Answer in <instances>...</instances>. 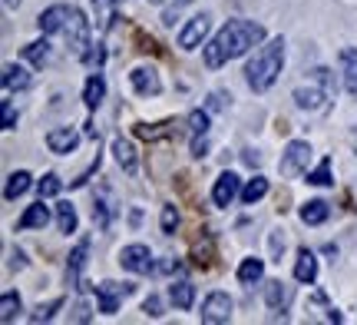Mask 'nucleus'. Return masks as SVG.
<instances>
[{
    "mask_svg": "<svg viewBox=\"0 0 357 325\" xmlns=\"http://www.w3.org/2000/svg\"><path fill=\"white\" fill-rule=\"evenodd\" d=\"M50 222V209L43 206V199L40 203H33V206H26V212L17 219V229L24 233V229H43Z\"/></svg>",
    "mask_w": 357,
    "mask_h": 325,
    "instance_id": "nucleus-15",
    "label": "nucleus"
},
{
    "mask_svg": "<svg viewBox=\"0 0 357 325\" xmlns=\"http://www.w3.org/2000/svg\"><path fill=\"white\" fill-rule=\"evenodd\" d=\"M222 106H225L222 93H212V96H208V110H222Z\"/></svg>",
    "mask_w": 357,
    "mask_h": 325,
    "instance_id": "nucleus-45",
    "label": "nucleus"
},
{
    "mask_svg": "<svg viewBox=\"0 0 357 325\" xmlns=\"http://www.w3.org/2000/svg\"><path fill=\"white\" fill-rule=\"evenodd\" d=\"M73 322H89V305L86 302H77V305H73Z\"/></svg>",
    "mask_w": 357,
    "mask_h": 325,
    "instance_id": "nucleus-42",
    "label": "nucleus"
},
{
    "mask_svg": "<svg viewBox=\"0 0 357 325\" xmlns=\"http://www.w3.org/2000/svg\"><path fill=\"white\" fill-rule=\"evenodd\" d=\"M60 189H63V180H60L56 173H47V176H43V180L37 182V193H40V199H50V196H56V193H60Z\"/></svg>",
    "mask_w": 357,
    "mask_h": 325,
    "instance_id": "nucleus-30",
    "label": "nucleus"
},
{
    "mask_svg": "<svg viewBox=\"0 0 357 325\" xmlns=\"http://www.w3.org/2000/svg\"><path fill=\"white\" fill-rule=\"evenodd\" d=\"M242 196V180L235 176V173H218V180H215V186H212V203H215L218 209H225V206H231L235 199Z\"/></svg>",
    "mask_w": 357,
    "mask_h": 325,
    "instance_id": "nucleus-7",
    "label": "nucleus"
},
{
    "mask_svg": "<svg viewBox=\"0 0 357 325\" xmlns=\"http://www.w3.org/2000/svg\"><path fill=\"white\" fill-rule=\"evenodd\" d=\"M328 100H331V96H328V90H324L321 83H307V87H298V90H294V103L301 106V110H311V113H314V110H324Z\"/></svg>",
    "mask_w": 357,
    "mask_h": 325,
    "instance_id": "nucleus-12",
    "label": "nucleus"
},
{
    "mask_svg": "<svg viewBox=\"0 0 357 325\" xmlns=\"http://www.w3.org/2000/svg\"><path fill=\"white\" fill-rule=\"evenodd\" d=\"M24 60H30L33 66H43L47 60H50V43H47V40H33V43H26Z\"/></svg>",
    "mask_w": 357,
    "mask_h": 325,
    "instance_id": "nucleus-29",
    "label": "nucleus"
},
{
    "mask_svg": "<svg viewBox=\"0 0 357 325\" xmlns=\"http://www.w3.org/2000/svg\"><path fill=\"white\" fill-rule=\"evenodd\" d=\"M119 266L129 269V273H136V275H146V273H153V252H149V246H142V243L123 246V252H119Z\"/></svg>",
    "mask_w": 357,
    "mask_h": 325,
    "instance_id": "nucleus-5",
    "label": "nucleus"
},
{
    "mask_svg": "<svg viewBox=\"0 0 357 325\" xmlns=\"http://www.w3.org/2000/svg\"><path fill=\"white\" fill-rule=\"evenodd\" d=\"M102 100H106V80H102V73H93V77L86 80V87H83V103H86L89 110H96Z\"/></svg>",
    "mask_w": 357,
    "mask_h": 325,
    "instance_id": "nucleus-20",
    "label": "nucleus"
},
{
    "mask_svg": "<svg viewBox=\"0 0 357 325\" xmlns=\"http://www.w3.org/2000/svg\"><path fill=\"white\" fill-rule=\"evenodd\" d=\"M281 66H284V40L275 37L268 40L265 47L248 60V66H245V80H248V87L255 93H265L275 80H278Z\"/></svg>",
    "mask_w": 357,
    "mask_h": 325,
    "instance_id": "nucleus-2",
    "label": "nucleus"
},
{
    "mask_svg": "<svg viewBox=\"0 0 357 325\" xmlns=\"http://www.w3.org/2000/svg\"><path fill=\"white\" fill-rule=\"evenodd\" d=\"M129 83H132V90L139 93V96H159L162 93V80H159V73H155L153 66H136L129 73Z\"/></svg>",
    "mask_w": 357,
    "mask_h": 325,
    "instance_id": "nucleus-10",
    "label": "nucleus"
},
{
    "mask_svg": "<svg viewBox=\"0 0 357 325\" xmlns=\"http://www.w3.org/2000/svg\"><path fill=\"white\" fill-rule=\"evenodd\" d=\"M294 279L311 286L318 279V256L311 249H298V262H294Z\"/></svg>",
    "mask_w": 357,
    "mask_h": 325,
    "instance_id": "nucleus-14",
    "label": "nucleus"
},
{
    "mask_svg": "<svg viewBox=\"0 0 357 325\" xmlns=\"http://www.w3.org/2000/svg\"><path fill=\"white\" fill-rule=\"evenodd\" d=\"M93 3H96V7H106V3H113V0H93Z\"/></svg>",
    "mask_w": 357,
    "mask_h": 325,
    "instance_id": "nucleus-49",
    "label": "nucleus"
},
{
    "mask_svg": "<svg viewBox=\"0 0 357 325\" xmlns=\"http://www.w3.org/2000/svg\"><path fill=\"white\" fill-rule=\"evenodd\" d=\"M231 299L225 296V292H212V296H205L202 302V322L205 325H222L231 319Z\"/></svg>",
    "mask_w": 357,
    "mask_h": 325,
    "instance_id": "nucleus-8",
    "label": "nucleus"
},
{
    "mask_svg": "<svg viewBox=\"0 0 357 325\" xmlns=\"http://www.w3.org/2000/svg\"><path fill=\"white\" fill-rule=\"evenodd\" d=\"M113 153H116V163H119V166L132 176V173H136V150H132V143H129V140H123V136H116V140H113Z\"/></svg>",
    "mask_w": 357,
    "mask_h": 325,
    "instance_id": "nucleus-22",
    "label": "nucleus"
},
{
    "mask_svg": "<svg viewBox=\"0 0 357 325\" xmlns=\"http://www.w3.org/2000/svg\"><path fill=\"white\" fill-rule=\"evenodd\" d=\"M86 256H89V239H79V246L70 252V262H66V279H70V286H79V273H83V266H86Z\"/></svg>",
    "mask_w": 357,
    "mask_h": 325,
    "instance_id": "nucleus-16",
    "label": "nucleus"
},
{
    "mask_svg": "<svg viewBox=\"0 0 357 325\" xmlns=\"http://www.w3.org/2000/svg\"><path fill=\"white\" fill-rule=\"evenodd\" d=\"M245 163H248V166H258V163H261V157H258L255 150H245Z\"/></svg>",
    "mask_w": 357,
    "mask_h": 325,
    "instance_id": "nucleus-46",
    "label": "nucleus"
},
{
    "mask_svg": "<svg viewBox=\"0 0 357 325\" xmlns=\"http://www.w3.org/2000/svg\"><path fill=\"white\" fill-rule=\"evenodd\" d=\"M102 57H106V53H102V47H93V50H86L79 60H83V64H89V66H100Z\"/></svg>",
    "mask_w": 357,
    "mask_h": 325,
    "instance_id": "nucleus-39",
    "label": "nucleus"
},
{
    "mask_svg": "<svg viewBox=\"0 0 357 325\" xmlns=\"http://www.w3.org/2000/svg\"><path fill=\"white\" fill-rule=\"evenodd\" d=\"M178 229V209L176 206H162V233L172 236Z\"/></svg>",
    "mask_w": 357,
    "mask_h": 325,
    "instance_id": "nucleus-34",
    "label": "nucleus"
},
{
    "mask_svg": "<svg viewBox=\"0 0 357 325\" xmlns=\"http://www.w3.org/2000/svg\"><path fill=\"white\" fill-rule=\"evenodd\" d=\"M96 289V299H100V312L106 315H116V309H119V302L126 299V296H132V286L129 282H100Z\"/></svg>",
    "mask_w": 357,
    "mask_h": 325,
    "instance_id": "nucleus-6",
    "label": "nucleus"
},
{
    "mask_svg": "<svg viewBox=\"0 0 357 325\" xmlns=\"http://www.w3.org/2000/svg\"><path fill=\"white\" fill-rule=\"evenodd\" d=\"M63 34H66V47L77 53V57H83L89 47V20L79 7H70V20H66Z\"/></svg>",
    "mask_w": 357,
    "mask_h": 325,
    "instance_id": "nucleus-4",
    "label": "nucleus"
},
{
    "mask_svg": "<svg viewBox=\"0 0 357 325\" xmlns=\"http://www.w3.org/2000/svg\"><path fill=\"white\" fill-rule=\"evenodd\" d=\"M142 312L153 315V319H159V315H162V299H159V296H149V299L142 302Z\"/></svg>",
    "mask_w": 357,
    "mask_h": 325,
    "instance_id": "nucleus-37",
    "label": "nucleus"
},
{
    "mask_svg": "<svg viewBox=\"0 0 357 325\" xmlns=\"http://www.w3.org/2000/svg\"><path fill=\"white\" fill-rule=\"evenodd\" d=\"M56 229L63 236L77 233V209H73V203H56Z\"/></svg>",
    "mask_w": 357,
    "mask_h": 325,
    "instance_id": "nucleus-26",
    "label": "nucleus"
},
{
    "mask_svg": "<svg viewBox=\"0 0 357 325\" xmlns=\"http://www.w3.org/2000/svg\"><path fill=\"white\" fill-rule=\"evenodd\" d=\"M63 305V299H53L50 305H37V312L30 315V322H47V319H53V312Z\"/></svg>",
    "mask_w": 357,
    "mask_h": 325,
    "instance_id": "nucleus-35",
    "label": "nucleus"
},
{
    "mask_svg": "<svg viewBox=\"0 0 357 325\" xmlns=\"http://www.w3.org/2000/svg\"><path fill=\"white\" fill-rule=\"evenodd\" d=\"M66 20H70V7H66V3H53V7H47V10L37 17V27L43 34H60L66 27Z\"/></svg>",
    "mask_w": 357,
    "mask_h": 325,
    "instance_id": "nucleus-13",
    "label": "nucleus"
},
{
    "mask_svg": "<svg viewBox=\"0 0 357 325\" xmlns=\"http://www.w3.org/2000/svg\"><path fill=\"white\" fill-rule=\"evenodd\" d=\"M7 3V10H13V7H20V0H3Z\"/></svg>",
    "mask_w": 357,
    "mask_h": 325,
    "instance_id": "nucleus-48",
    "label": "nucleus"
},
{
    "mask_svg": "<svg viewBox=\"0 0 357 325\" xmlns=\"http://www.w3.org/2000/svg\"><path fill=\"white\" fill-rule=\"evenodd\" d=\"M288 299H291V292H288V286H284V282H278V279L265 282V302H268V309H284V305H288Z\"/></svg>",
    "mask_w": 357,
    "mask_h": 325,
    "instance_id": "nucleus-23",
    "label": "nucleus"
},
{
    "mask_svg": "<svg viewBox=\"0 0 357 325\" xmlns=\"http://www.w3.org/2000/svg\"><path fill=\"white\" fill-rule=\"evenodd\" d=\"M189 133L192 136H205V133H208V110H192L189 113Z\"/></svg>",
    "mask_w": 357,
    "mask_h": 325,
    "instance_id": "nucleus-33",
    "label": "nucleus"
},
{
    "mask_svg": "<svg viewBox=\"0 0 357 325\" xmlns=\"http://www.w3.org/2000/svg\"><path fill=\"white\" fill-rule=\"evenodd\" d=\"M26 259H24V252L17 249V252H10V269H24Z\"/></svg>",
    "mask_w": 357,
    "mask_h": 325,
    "instance_id": "nucleus-44",
    "label": "nucleus"
},
{
    "mask_svg": "<svg viewBox=\"0 0 357 325\" xmlns=\"http://www.w3.org/2000/svg\"><path fill=\"white\" fill-rule=\"evenodd\" d=\"M20 292H13V289H7L3 292V299H0V322H13L17 315H20Z\"/></svg>",
    "mask_w": 357,
    "mask_h": 325,
    "instance_id": "nucleus-27",
    "label": "nucleus"
},
{
    "mask_svg": "<svg viewBox=\"0 0 357 325\" xmlns=\"http://www.w3.org/2000/svg\"><path fill=\"white\" fill-rule=\"evenodd\" d=\"M307 182L311 186H331V159H321L318 163V169L314 173H307Z\"/></svg>",
    "mask_w": 357,
    "mask_h": 325,
    "instance_id": "nucleus-32",
    "label": "nucleus"
},
{
    "mask_svg": "<svg viewBox=\"0 0 357 325\" xmlns=\"http://www.w3.org/2000/svg\"><path fill=\"white\" fill-rule=\"evenodd\" d=\"M261 40H265V27L261 24H255V20H229L215 37L205 43L202 60L208 70H218V66H225L235 57H245Z\"/></svg>",
    "mask_w": 357,
    "mask_h": 325,
    "instance_id": "nucleus-1",
    "label": "nucleus"
},
{
    "mask_svg": "<svg viewBox=\"0 0 357 325\" xmlns=\"http://www.w3.org/2000/svg\"><path fill=\"white\" fill-rule=\"evenodd\" d=\"M30 180H33V176H30L26 169L10 173V176H7V186H3V199H7V203H13L17 196H24L26 189H30Z\"/></svg>",
    "mask_w": 357,
    "mask_h": 325,
    "instance_id": "nucleus-21",
    "label": "nucleus"
},
{
    "mask_svg": "<svg viewBox=\"0 0 357 325\" xmlns=\"http://www.w3.org/2000/svg\"><path fill=\"white\" fill-rule=\"evenodd\" d=\"M30 87V73H26L20 64H3V90H26Z\"/></svg>",
    "mask_w": 357,
    "mask_h": 325,
    "instance_id": "nucleus-18",
    "label": "nucleus"
},
{
    "mask_svg": "<svg viewBox=\"0 0 357 325\" xmlns=\"http://www.w3.org/2000/svg\"><path fill=\"white\" fill-rule=\"evenodd\" d=\"M281 252H284V236L271 233V256H275V262H281Z\"/></svg>",
    "mask_w": 357,
    "mask_h": 325,
    "instance_id": "nucleus-41",
    "label": "nucleus"
},
{
    "mask_svg": "<svg viewBox=\"0 0 357 325\" xmlns=\"http://www.w3.org/2000/svg\"><path fill=\"white\" fill-rule=\"evenodd\" d=\"M96 169H100V157L93 159V166H89L86 173H79V176H77V180H73V182H70V186H73V189H79V186H86V182H89V176H93Z\"/></svg>",
    "mask_w": 357,
    "mask_h": 325,
    "instance_id": "nucleus-40",
    "label": "nucleus"
},
{
    "mask_svg": "<svg viewBox=\"0 0 357 325\" xmlns=\"http://www.w3.org/2000/svg\"><path fill=\"white\" fill-rule=\"evenodd\" d=\"M172 127H176V123H155V127L139 123V127H136V136H142V140H159V136H169Z\"/></svg>",
    "mask_w": 357,
    "mask_h": 325,
    "instance_id": "nucleus-31",
    "label": "nucleus"
},
{
    "mask_svg": "<svg viewBox=\"0 0 357 325\" xmlns=\"http://www.w3.org/2000/svg\"><path fill=\"white\" fill-rule=\"evenodd\" d=\"M261 275H265V262L255 259V256L242 259V266H238V282H242V286H255Z\"/></svg>",
    "mask_w": 357,
    "mask_h": 325,
    "instance_id": "nucleus-25",
    "label": "nucleus"
},
{
    "mask_svg": "<svg viewBox=\"0 0 357 325\" xmlns=\"http://www.w3.org/2000/svg\"><path fill=\"white\" fill-rule=\"evenodd\" d=\"M265 193H268V180H265V176H255V180H248L242 186V203H245V206H255Z\"/></svg>",
    "mask_w": 357,
    "mask_h": 325,
    "instance_id": "nucleus-28",
    "label": "nucleus"
},
{
    "mask_svg": "<svg viewBox=\"0 0 357 325\" xmlns=\"http://www.w3.org/2000/svg\"><path fill=\"white\" fill-rule=\"evenodd\" d=\"M328 203L324 199H307L305 206H301V222H307V226H321V222L328 219Z\"/></svg>",
    "mask_w": 357,
    "mask_h": 325,
    "instance_id": "nucleus-24",
    "label": "nucleus"
},
{
    "mask_svg": "<svg viewBox=\"0 0 357 325\" xmlns=\"http://www.w3.org/2000/svg\"><path fill=\"white\" fill-rule=\"evenodd\" d=\"M47 146H50V153H56V157H66V153H73L79 146V133L73 127H56V130L47 133Z\"/></svg>",
    "mask_w": 357,
    "mask_h": 325,
    "instance_id": "nucleus-11",
    "label": "nucleus"
},
{
    "mask_svg": "<svg viewBox=\"0 0 357 325\" xmlns=\"http://www.w3.org/2000/svg\"><path fill=\"white\" fill-rule=\"evenodd\" d=\"M341 70H344V90L357 100V50L354 47L341 50Z\"/></svg>",
    "mask_w": 357,
    "mask_h": 325,
    "instance_id": "nucleus-17",
    "label": "nucleus"
},
{
    "mask_svg": "<svg viewBox=\"0 0 357 325\" xmlns=\"http://www.w3.org/2000/svg\"><path fill=\"white\" fill-rule=\"evenodd\" d=\"M307 159H311V143L307 140H291V143L284 146V153H281V176L284 180H294V176H301L307 169Z\"/></svg>",
    "mask_w": 357,
    "mask_h": 325,
    "instance_id": "nucleus-3",
    "label": "nucleus"
},
{
    "mask_svg": "<svg viewBox=\"0 0 357 325\" xmlns=\"http://www.w3.org/2000/svg\"><path fill=\"white\" fill-rule=\"evenodd\" d=\"M153 3H176V7H185V3H192V0H153Z\"/></svg>",
    "mask_w": 357,
    "mask_h": 325,
    "instance_id": "nucleus-47",
    "label": "nucleus"
},
{
    "mask_svg": "<svg viewBox=\"0 0 357 325\" xmlns=\"http://www.w3.org/2000/svg\"><path fill=\"white\" fill-rule=\"evenodd\" d=\"M205 150H208L205 136H192V157H205Z\"/></svg>",
    "mask_w": 357,
    "mask_h": 325,
    "instance_id": "nucleus-43",
    "label": "nucleus"
},
{
    "mask_svg": "<svg viewBox=\"0 0 357 325\" xmlns=\"http://www.w3.org/2000/svg\"><path fill=\"white\" fill-rule=\"evenodd\" d=\"M208 13H199V17H192L189 24L182 27V34H178V47L182 50H195V47H202L205 34H208Z\"/></svg>",
    "mask_w": 357,
    "mask_h": 325,
    "instance_id": "nucleus-9",
    "label": "nucleus"
},
{
    "mask_svg": "<svg viewBox=\"0 0 357 325\" xmlns=\"http://www.w3.org/2000/svg\"><path fill=\"white\" fill-rule=\"evenodd\" d=\"M93 222H96V226H100V229H106V226H109V206H106V203H96V206H93Z\"/></svg>",
    "mask_w": 357,
    "mask_h": 325,
    "instance_id": "nucleus-36",
    "label": "nucleus"
},
{
    "mask_svg": "<svg viewBox=\"0 0 357 325\" xmlns=\"http://www.w3.org/2000/svg\"><path fill=\"white\" fill-rule=\"evenodd\" d=\"M3 130H17V110L10 100H3Z\"/></svg>",
    "mask_w": 357,
    "mask_h": 325,
    "instance_id": "nucleus-38",
    "label": "nucleus"
},
{
    "mask_svg": "<svg viewBox=\"0 0 357 325\" xmlns=\"http://www.w3.org/2000/svg\"><path fill=\"white\" fill-rule=\"evenodd\" d=\"M169 299H172V305L176 309H192V302H195V286L192 282H185V279H178V282H172L169 286Z\"/></svg>",
    "mask_w": 357,
    "mask_h": 325,
    "instance_id": "nucleus-19",
    "label": "nucleus"
}]
</instances>
